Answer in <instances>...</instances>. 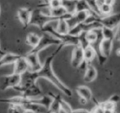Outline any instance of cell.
Wrapping results in <instances>:
<instances>
[{
	"instance_id": "obj_1",
	"label": "cell",
	"mask_w": 120,
	"mask_h": 113,
	"mask_svg": "<svg viewBox=\"0 0 120 113\" xmlns=\"http://www.w3.org/2000/svg\"><path fill=\"white\" fill-rule=\"evenodd\" d=\"M64 46L63 44H60L58 45L57 49L49 55L45 59V62L42 64V67L38 72H29L30 78L34 80V81L37 82V80L39 78H45L47 79L48 81H49L51 83H53L58 90L62 93H64V95H66L67 97H72V92L70 89V88L67 86L65 83H64L61 79L58 78L56 75V73H54L53 69V60L55 59V57L57 56V55H58L61 50H63V48Z\"/></svg>"
},
{
	"instance_id": "obj_2",
	"label": "cell",
	"mask_w": 120,
	"mask_h": 113,
	"mask_svg": "<svg viewBox=\"0 0 120 113\" xmlns=\"http://www.w3.org/2000/svg\"><path fill=\"white\" fill-rule=\"evenodd\" d=\"M54 21L58 20L45 14V12H44V8H35V9H32L31 17H30V21L29 26H35V27H37L40 29H41L47 23L54 22Z\"/></svg>"
},
{
	"instance_id": "obj_3",
	"label": "cell",
	"mask_w": 120,
	"mask_h": 113,
	"mask_svg": "<svg viewBox=\"0 0 120 113\" xmlns=\"http://www.w3.org/2000/svg\"><path fill=\"white\" fill-rule=\"evenodd\" d=\"M60 44H61V41L59 40L54 38L53 36L47 33H43V35L40 36L38 44L34 48H31V50L29 52L40 54V52H41L42 50H45L46 48L51 46V45H57L58 46Z\"/></svg>"
},
{
	"instance_id": "obj_4",
	"label": "cell",
	"mask_w": 120,
	"mask_h": 113,
	"mask_svg": "<svg viewBox=\"0 0 120 113\" xmlns=\"http://www.w3.org/2000/svg\"><path fill=\"white\" fill-rule=\"evenodd\" d=\"M13 89L18 92L21 96L25 97H28V98L39 97H41L42 95H43L42 90L40 89V87L37 85V83L35 85L26 86V87L19 84L18 86L15 87Z\"/></svg>"
},
{
	"instance_id": "obj_5",
	"label": "cell",
	"mask_w": 120,
	"mask_h": 113,
	"mask_svg": "<svg viewBox=\"0 0 120 113\" xmlns=\"http://www.w3.org/2000/svg\"><path fill=\"white\" fill-rule=\"evenodd\" d=\"M22 76L16 73L4 75L0 77V90L5 91L8 88H14L21 83Z\"/></svg>"
},
{
	"instance_id": "obj_6",
	"label": "cell",
	"mask_w": 120,
	"mask_h": 113,
	"mask_svg": "<svg viewBox=\"0 0 120 113\" xmlns=\"http://www.w3.org/2000/svg\"><path fill=\"white\" fill-rule=\"evenodd\" d=\"M99 22L102 27H107L110 29H116L119 27L120 15L119 13H111L109 15L101 17L99 19Z\"/></svg>"
},
{
	"instance_id": "obj_7",
	"label": "cell",
	"mask_w": 120,
	"mask_h": 113,
	"mask_svg": "<svg viewBox=\"0 0 120 113\" xmlns=\"http://www.w3.org/2000/svg\"><path fill=\"white\" fill-rule=\"evenodd\" d=\"M24 57L26 60L29 65V72H38L41 69L42 64L39 57V54L37 53H31L28 52Z\"/></svg>"
},
{
	"instance_id": "obj_8",
	"label": "cell",
	"mask_w": 120,
	"mask_h": 113,
	"mask_svg": "<svg viewBox=\"0 0 120 113\" xmlns=\"http://www.w3.org/2000/svg\"><path fill=\"white\" fill-rule=\"evenodd\" d=\"M84 63L83 58V49L80 45L74 46L72 52V57H71V65L73 68L77 69L80 68Z\"/></svg>"
},
{
	"instance_id": "obj_9",
	"label": "cell",
	"mask_w": 120,
	"mask_h": 113,
	"mask_svg": "<svg viewBox=\"0 0 120 113\" xmlns=\"http://www.w3.org/2000/svg\"><path fill=\"white\" fill-rule=\"evenodd\" d=\"M76 92L80 98V102L82 104H86L93 99V94L90 88L86 85H80L76 88Z\"/></svg>"
},
{
	"instance_id": "obj_10",
	"label": "cell",
	"mask_w": 120,
	"mask_h": 113,
	"mask_svg": "<svg viewBox=\"0 0 120 113\" xmlns=\"http://www.w3.org/2000/svg\"><path fill=\"white\" fill-rule=\"evenodd\" d=\"M31 12L32 9L28 8H21L17 11V17H18L19 21L23 26L24 28H26L27 27H29Z\"/></svg>"
},
{
	"instance_id": "obj_11",
	"label": "cell",
	"mask_w": 120,
	"mask_h": 113,
	"mask_svg": "<svg viewBox=\"0 0 120 113\" xmlns=\"http://www.w3.org/2000/svg\"><path fill=\"white\" fill-rule=\"evenodd\" d=\"M13 65V73H16V74L22 76L23 73H25L26 72H27L29 70L28 63H27L24 55H22Z\"/></svg>"
},
{
	"instance_id": "obj_12",
	"label": "cell",
	"mask_w": 120,
	"mask_h": 113,
	"mask_svg": "<svg viewBox=\"0 0 120 113\" xmlns=\"http://www.w3.org/2000/svg\"><path fill=\"white\" fill-rule=\"evenodd\" d=\"M113 40H107V39H102L100 43V52L101 55L105 58L108 59L110 56L113 50Z\"/></svg>"
},
{
	"instance_id": "obj_13",
	"label": "cell",
	"mask_w": 120,
	"mask_h": 113,
	"mask_svg": "<svg viewBox=\"0 0 120 113\" xmlns=\"http://www.w3.org/2000/svg\"><path fill=\"white\" fill-rule=\"evenodd\" d=\"M21 56H22L21 55L12 53V52L4 53V55H1V57H0V68L6 66V65H13Z\"/></svg>"
},
{
	"instance_id": "obj_14",
	"label": "cell",
	"mask_w": 120,
	"mask_h": 113,
	"mask_svg": "<svg viewBox=\"0 0 120 113\" xmlns=\"http://www.w3.org/2000/svg\"><path fill=\"white\" fill-rule=\"evenodd\" d=\"M97 70L95 69V67H94L93 65H91V64L87 65L86 66L85 69V73H84L83 80L86 83H92L93 81H95V78H97Z\"/></svg>"
},
{
	"instance_id": "obj_15",
	"label": "cell",
	"mask_w": 120,
	"mask_h": 113,
	"mask_svg": "<svg viewBox=\"0 0 120 113\" xmlns=\"http://www.w3.org/2000/svg\"><path fill=\"white\" fill-rule=\"evenodd\" d=\"M49 94L52 97V101L49 105V107L47 111L49 113H61V109H60L59 104V97L60 95L53 94V93H49Z\"/></svg>"
},
{
	"instance_id": "obj_16",
	"label": "cell",
	"mask_w": 120,
	"mask_h": 113,
	"mask_svg": "<svg viewBox=\"0 0 120 113\" xmlns=\"http://www.w3.org/2000/svg\"><path fill=\"white\" fill-rule=\"evenodd\" d=\"M56 25H55V30L60 35H66L68 34L69 32V27L67 23V21L64 18L58 19L56 21Z\"/></svg>"
},
{
	"instance_id": "obj_17",
	"label": "cell",
	"mask_w": 120,
	"mask_h": 113,
	"mask_svg": "<svg viewBox=\"0 0 120 113\" xmlns=\"http://www.w3.org/2000/svg\"><path fill=\"white\" fill-rule=\"evenodd\" d=\"M83 58H84V63L86 66L87 65L91 64V62L95 58V52L94 49L91 47V45L86 47L83 49ZM86 68V67H85Z\"/></svg>"
},
{
	"instance_id": "obj_18",
	"label": "cell",
	"mask_w": 120,
	"mask_h": 113,
	"mask_svg": "<svg viewBox=\"0 0 120 113\" xmlns=\"http://www.w3.org/2000/svg\"><path fill=\"white\" fill-rule=\"evenodd\" d=\"M90 15V12L87 11H79V12H75L72 14V17L74 18L77 24L78 23H83L87 20L88 17Z\"/></svg>"
},
{
	"instance_id": "obj_19",
	"label": "cell",
	"mask_w": 120,
	"mask_h": 113,
	"mask_svg": "<svg viewBox=\"0 0 120 113\" xmlns=\"http://www.w3.org/2000/svg\"><path fill=\"white\" fill-rule=\"evenodd\" d=\"M61 6H62V0H47L45 2H42V4H39L37 8H46L51 9L61 7Z\"/></svg>"
},
{
	"instance_id": "obj_20",
	"label": "cell",
	"mask_w": 120,
	"mask_h": 113,
	"mask_svg": "<svg viewBox=\"0 0 120 113\" xmlns=\"http://www.w3.org/2000/svg\"><path fill=\"white\" fill-rule=\"evenodd\" d=\"M79 11H87V12H90L91 15L96 16L93 14V12L90 10V8L89 6L88 3H87L86 0H77V3H76V8H75V12H79Z\"/></svg>"
},
{
	"instance_id": "obj_21",
	"label": "cell",
	"mask_w": 120,
	"mask_h": 113,
	"mask_svg": "<svg viewBox=\"0 0 120 113\" xmlns=\"http://www.w3.org/2000/svg\"><path fill=\"white\" fill-rule=\"evenodd\" d=\"M40 38V36H39L38 34L34 33V32H30V33L27 34L26 37V42L31 48H34L38 44Z\"/></svg>"
},
{
	"instance_id": "obj_22",
	"label": "cell",
	"mask_w": 120,
	"mask_h": 113,
	"mask_svg": "<svg viewBox=\"0 0 120 113\" xmlns=\"http://www.w3.org/2000/svg\"><path fill=\"white\" fill-rule=\"evenodd\" d=\"M76 0H62V6L66 9L68 14H73L75 12Z\"/></svg>"
},
{
	"instance_id": "obj_23",
	"label": "cell",
	"mask_w": 120,
	"mask_h": 113,
	"mask_svg": "<svg viewBox=\"0 0 120 113\" xmlns=\"http://www.w3.org/2000/svg\"><path fill=\"white\" fill-rule=\"evenodd\" d=\"M113 6H110L104 3L103 4L99 6V14L100 17H105V16L109 15L113 13Z\"/></svg>"
},
{
	"instance_id": "obj_24",
	"label": "cell",
	"mask_w": 120,
	"mask_h": 113,
	"mask_svg": "<svg viewBox=\"0 0 120 113\" xmlns=\"http://www.w3.org/2000/svg\"><path fill=\"white\" fill-rule=\"evenodd\" d=\"M59 104L61 111H64V113H72L73 109H72V106H70V104L68 101H66L64 98L61 97V96L59 97Z\"/></svg>"
},
{
	"instance_id": "obj_25",
	"label": "cell",
	"mask_w": 120,
	"mask_h": 113,
	"mask_svg": "<svg viewBox=\"0 0 120 113\" xmlns=\"http://www.w3.org/2000/svg\"><path fill=\"white\" fill-rule=\"evenodd\" d=\"M23 110L19 106H15V105H9L8 113H22Z\"/></svg>"
},
{
	"instance_id": "obj_26",
	"label": "cell",
	"mask_w": 120,
	"mask_h": 113,
	"mask_svg": "<svg viewBox=\"0 0 120 113\" xmlns=\"http://www.w3.org/2000/svg\"><path fill=\"white\" fill-rule=\"evenodd\" d=\"M104 107L102 106L101 102L96 103V105H95L94 108L91 110L90 113H104Z\"/></svg>"
},
{
	"instance_id": "obj_27",
	"label": "cell",
	"mask_w": 120,
	"mask_h": 113,
	"mask_svg": "<svg viewBox=\"0 0 120 113\" xmlns=\"http://www.w3.org/2000/svg\"><path fill=\"white\" fill-rule=\"evenodd\" d=\"M109 100L110 101H112V102L115 103V104H118V102L119 101V97H118V95L114 94L110 97L109 98Z\"/></svg>"
},
{
	"instance_id": "obj_28",
	"label": "cell",
	"mask_w": 120,
	"mask_h": 113,
	"mask_svg": "<svg viewBox=\"0 0 120 113\" xmlns=\"http://www.w3.org/2000/svg\"><path fill=\"white\" fill-rule=\"evenodd\" d=\"M72 113H90V111L86 109H76L72 110Z\"/></svg>"
},
{
	"instance_id": "obj_29",
	"label": "cell",
	"mask_w": 120,
	"mask_h": 113,
	"mask_svg": "<svg viewBox=\"0 0 120 113\" xmlns=\"http://www.w3.org/2000/svg\"><path fill=\"white\" fill-rule=\"evenodd\" d=\"M115 110H109V109H105L104 110V113H115Z\"/></svg>"
},
{
	"instance_id": "obj_30",
	"label": "cell",
	"mask_w": 120,
	"mask_h": 113,
	"mask_svg": "<svg viewBox=\"0 0 120 113\" xmlns=\"http://www.w3.org/2000/svg\"><path fill=\"white\" fill-rule=\"evenodd\" d=\"M22 113H35V112H34L32 111H29V110H23Z\"/></svg>"
},
{
	"instance_id": "obj_31",
	"label": "cell",
	"mask_w": 120,
	"mask_h": 113,
	"mask_svg": "<svg viewBox=\"0 0 120 113\" xmlns=\"http://www.w3.org/2000/svg\"><path fill=\"white\" fill-rule=\"evenodd\" d=\"M4 53H5V52H4V50H2V48H1V46H0V55H3Z\"/></svg>"
},
{
	"instance_id": "obj_32",
	"label": "cell",
	"mask_w": 120,
	"mask_h": 113,
	"mask_svg": "<svg viewBox=\"0 0 120 113\" xmlns=\"http://www.w3.org/2000/svg\"><path fill=\"white\" fill-rule=\"evenodd\" d=\"M41 1H43V2H45V1H47V0H41Z\"/></svg>"
},
{
	"instance_id": "obj_33",
	"label": "cell",
	"mask_w": 120,
	"mask_h": 113,
	"mask_svg": "<svg viewBox=\"0 0 120 113\" xmlns=\"http://www.w3.org/2000/svg\"><path fill=\"white\" fill-rule=\"evenodd\" d=\"M0 12H1V8H0Z\"/></svg>"
},
{
	"instance_id": "obj_34",
	"label": "cell",
	"mask_w": 120,
	"mask_h": 113,
	"mask_svg": "<svg viewBox=\"0 0 120 113\" xmlns=\"http://www.w3.org/2000/svg\"><path fill=\"white\" fill-rule=\"evenodd\" d=\"M94 1H96V0H94Z\"/></svg>"
}]
</instances>
